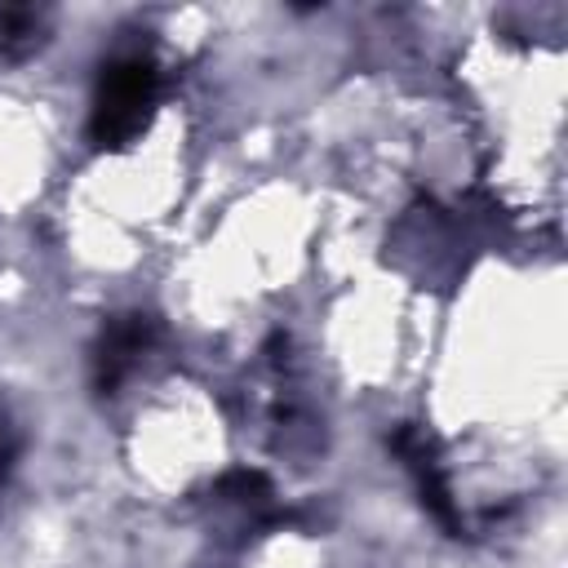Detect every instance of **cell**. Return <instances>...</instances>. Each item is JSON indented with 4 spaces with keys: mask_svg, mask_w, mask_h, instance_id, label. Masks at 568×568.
Instances as JSON below:
<instances>
[{
    "mask_svg": "<svg viewBox=\"0 0 568 568\" xmlns=\"http://www.w3.org/2000/svg\"><path fill=\"white\" fill-rule=\"evenodd\" d=\"M155 84H160V71L142 53L106 62L98 75V98H93V120H89L93 146H102V151L129 146L151 120Z\"/></svg>",
    "mask_w": 568,
    "mask_h": 568,
    "instance_id": "obj_1",
    "label": "cell"
},
{
    "mask_svg": "<svg viewBox=\"0 0 568 568\" xmlns=\"http://www.w3.org/2000/svg\"><path fill=\"white\" fill-rule=\"evenodd\" d=\"M151 333H155L151 315H115V320H106V328H102V337L93 346V382H98L102 395H111L120 386V377L146 351Z\"/></svg>",
    "mask_w": 568,
    "mask_h": 568,
    "instance_id": "obj_2",
    "label": "cell"
},
{
    "mask_svg": "<svg viewBox=\"0 0 568 568\" xmlns=\"http://www.w3.org/2000/svg\"><path fill=\"white\" fill-rule=\"evenodd\" d=\"M217 488H222L231 501H262V497H271V484H266V475H257V470H231Z\"/></svg>",
    "mask_w": 568,
    "mask_h": 568,
    "instance_id": "obj_3",
    "label": "cell"
}]
</instances>
